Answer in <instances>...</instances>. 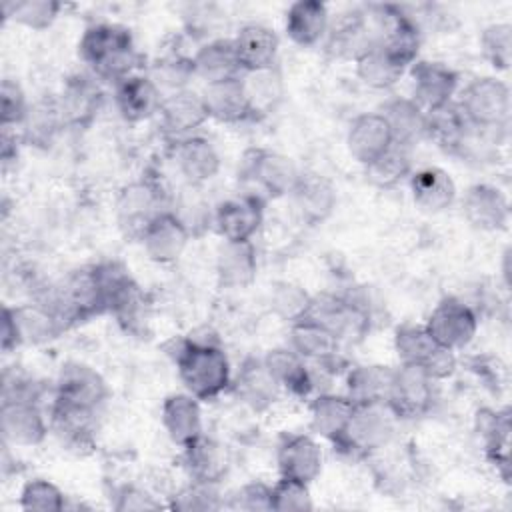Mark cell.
Here are the masks:
<instances>
[{
    "label": "cell",
    "mask_w": 512,
    "mask_h": 512,
    "mask_svg": "<svg viewBox=\"0 0 512 512\" xmlns=\"http://www.w3.org/2000/svg\"><path fill=\"white\" fill-rule=\"evenodd\" d=\"M174 364L184 390L200 402L216 400L232 386L230 360L216 336H186L174 350Z\"/></svg>",
    "instance_id": "cell-1"
},
{
    "label": "cell",
    "mask_w": 512,
    "mask_h": 512,
    "mask_svg": "<svg viewBox=\"0 0 512 512\" xmlns=\"http://www.w3.org/2000/svg\"><path fill=\"white\" fill-rule=\"evenodd\" d=\"M78 56L98 80L120 82L140 72V54L132 32L122 24H90L78 40Z\"/></svg>",
    "instance_id": "cell-2"
},
{
    "label": "cell",
    "mask_w": 512,
    "mask_h": 512,
    "mask_svg": "<svg viewBox=\"0 0 512 512\" xmlns=\"http://www.w3.org/2000/svg\"><path fill=\"white\" fill-rule=\"evenodd\" d=\"M396 420L386 404H356L348 426L332 444L350 458H368L388 446Z\"/></svg>",
    "instance_id": "cell-3"
},
{
    "label": "cell",
    "mask_w": 512,
    "mask_h": 512,
    "mask_svg": "<svg viewBox=\"0 0 512 512\" xmlns=\"http://www.w3.org/2000/svg\"><path fill=\"white\" fill-rule=\"evenodd\" d=\"M456 106L476 130H500L510 120L512 96L504 80L494 76L474 78L464 86Z\"/></svg>",
    "instance_id": "cell-4"
},
{
    "label": "cell",
    "mask_w": 512,
    "mask_h": 512,
    "mask_svg": "<svg viewBox=\"0 0 512 512\" xmlns=\"http://www.w3.org/2000/svg\"><path fill=\"white\" fill-rule=\"evenodd\" d=\"M394 350L400 364L424 370L432 380H446L456 372V352L438 344L424 324H402L394 332Z\"/></svg>",
    "instance_id": "cell-5"
},
{
    "label": "cell",
    "mask_w": 512,
    "mask_h": 512,
    "mask_svg": "<svg viewBox=\"0 0 512 512\" xmlns=\"http://www.w3.org/2000/svg\"><path fill=\"white\" fill-rule=\"evenodd\" d=\"M164 210H168L164 188L148 176L124 184L114 204L118 228L132 240H140L146 226Z\"/></svg>",
    "instance_id": "cell-6"
},
{
    "label": "cell",
    "mask_w": 512,
    "mask_h": 512,
    "mask_svg": "<svg viewBox=\"0 0 512 512\" xmlns=\"http://www.w3.org/2000/svg\"><path fill=\"white\" fill-rule=\"evenodd\" d=\"M302 170L286 154L266 148L248 150L242 156L240 176L256 188L260 198H282L292 194Z\"/></svg>",
    "instance_id": "cell-7"
},
{
    "label": "cell",
    "mask_w": 512,
    "mask_h": 512,
    "mask_svg": "<svg viewBox=\"0 0 512 512\" xmlns=\"http://www.w3.org/2000/svg\"><path fill=\"white\" fill-rule=\"evenodd\" d=\"M424 326L438 344L458 352L474 340L478 330V316L474 308L464 300L446 296L432 308Z\"/></svg>",
    "instance_id": "cell-8"
},
{
    "label": "cell",
    "mask_w": 512,
    "mask_h": 512,
    "mask_svg": "<svg viewBox=\"0 0 512 512\" xmlns=\"http://www.w3.org/2000/svg\"><path fill=\"white\" fill-rule=\"evenodd\" d=\"M434 384L424 370L408 364H398L392 374L386 406L400 420H414L430 412L434 404Z\"/></svg>",
    "instance_id": "cell-9"
},
{
    "label": "cell",
    "mask_w": 512,
    "mask_h": 512,
    "mask_svg": "<svg viewBox=\"0 0 512 512\" xmlns=\"http://www.w3.org/2000/svg\"><path fill=\"white\" fill-rule=\"evenodd\" d=\"M306 318L328 328L340 342L362 338L370 326L368 310L360 302L336 294L312 296V304Z\"/></svg>",
    "instance_id": "cell-10"
},
{
    "label": "cell",
    "mask_w": 512,
    "mask_h": 512,
    "mask_svg": "<svg viewBox=\"0 0 512 512\" xmlns=\"http://www.w3.org/2000/svg\"><path fill=\"white\" fill-rule=\"evenodd\" d=\"M108 396L110 388L96 368L84 362H66L58 372L52 400L96 412Z\"/></svg>",
    "instance_id": "cell-11"
},
{
    "label": "cell",
    "mask_w": 512,
    "mask_h": 512,
    "mask_svg": "<svg viewBox=\"0 0 512 512\" xmlns=\"http://www.w3.org/2000/svg\"><path fill=\"white\" fill-rule=\"evenodd\" d=\"M212 222L222 240L248 242L264 222V198L252 192L226 198L214 208Z\"/></svg>",
    "instance_id": "cell-12"
},
{
    "label": "cell",
    "mask_w": 512,
    "mask_h": 512,
    "mask_svg": "<svg viewBox=\"0 0 512 512\" xmlns=\"http://www.w3.org/2000/svg\"><path fill=\"white\" fill-rule=\"evenodd\" d=\"M160 132L174 144L182 138L198 134L200 126L210 120L202 94L190 88L166 94L158 110Z\"/></svg>",
    "instance_id": "cell-13"
},
{
    "label": "cell",
    "mask_w": 512,
    "mask_h": 512,
    "mask_svg": "<svg viewBox=\"0 0 512 512\" xmlns=\"http://www.w3.org/2000/svg\"><path fill=\"white\" fill-rule=\"evenodd\" d=\"M412 100L426 112L454 102L458 90V72L448 64L434 60H416L410 68Z\"/></svg>",
    "instance_id": "cell-14"
},
{
    "label": "cell",
    "mask_w": 512,
    "mask_h": 512,
    "mask_svg": "<svg viewBox=\"0 0 512 512\" xmlns=\"http://www.w3.org/2000/svg\"><path fill=\"white\" fill-rule=\"evenodd\" d=\"M164 94L148 72H134L114 84V104L128 124H138L158 116Z\"/></svg>",
    "instance_id": "cell-15"
},
{
    "label": "cell",
    "mask_w": 512,
    "mask_h": 512,
    "mask_svg": "<svg viewBox=\"0 0 512 512\" xmlns=\"http://www.w3.org/2000/svg\"><path fill=\"white\" fill-rule=\"evenodd\" d=\"M50 422L34 400H2L0 432L2 440L12 446H38L48 436Z\"/></svg>",
    "instance_id": "cell-16"
},
{
    "label": "cell",
    "mask_w": 512,
    "mask_h": 512,
    "mask_svg": "<svg viewBox=\"0 0 512 512\" xmlns=\"http://www.w3.org/2000/svg\"><path fill=\"white\" fill-rule=\"evenodd\" d=\"M462 216L476 230L500 232L510 222V202L498 186L478 182L462 196Z\"/></svg>",
    "instance_id": "cell-17"
},
{
    "label": "cell",
    "mask_w": 512,
    "mask_h": 512,
    "mask_svg": "<svg viewBox=\"0 0 512 512\" xmlns=\"http://www.w3.org/2000/svg\"><path fill=\"white\" fill-rule=\"evenodd\" d=\"M190 240L192 232L188 226L168 208L146 226L138 242L152 262L172 264L184 254Z\"/></svg>",
    "instance_id": "cell-18"
},
{
    "label": "cell",
    "mask_w": 512,
    "mask_h": 512,
    "mask_svg": "<svg viewBox=\"0 0 512 512\" xmlns=\"http://www.w3.org/2000/svg\"><path fill=\"white\" fill-rule=\"evenodd\" d=\"M56 100L64 126L88 128L102 108L104 94L96 82V76L74 74L66 80L62 94Z\"/></svg>",
    "instance_id": "cell-19"
},
{
    "label": "cell",
    "mask_w": 512,
    "mask_h": 512,
    "mask_svg": "<svg viewBox=\"0 0 512 512\" xmlns=\"http://www.w3.org/2000/svg\"><path fill=\"white\" fill-rule=\"evenodd\" d=\"M160 420L166 436L178 448H186L204 434L200 400L188 394L186 390L168 394L164 398Z\"/></svg>",
    "instance_id": "cell-20"
},
{
    "label": "cell",
    "mask_w": 512,
    "mask_h": 512,
    "mask_svg": "<svg viewBox=\"0 0 512 512\" xmlns=\"http://www.w3.org/2000/svg\"><path fill=\"white\" fill-rule=\"evenodd\" d=\"M174 164L188 186H202L220 172V154L216 146L200 136H188L172 146Z\"/></svg>",
    "instance_id": "cell-21"
},
{
    "label": "cell",
    "mask_w": 512,
    "mask_h": 512,
    "mask_svg": "<svg viewBox=\"0 0 512 512\" xmlns=\"http://www.w3.org/2000/svg\"><path fill=\"white\" fill-rule=\"evenodd\" d=\"M280 476L312 484L322 472V450L310 434H288L276 450Z\"/></svg>",
    "instance_id": "cell-22"
},
{
    "label": "cell",
    "mask_w": 512,
    "mask_h": 512,
    "mask_svg": "<svg viewBox=\"0 0 512 512\" xmlns=\"http://www.w3.org/2000/svg\"><path fill=\"white\" fill-rule=\"evenodd\" d=\"M394 144L390 128L380 112H362L348 124L346 148L348 154L362 166L370 164Z\"/></svg>",
    "instance_id": "cell-23"
},
{
    "label": "cell",
    "mask_w": 512,
    "mask_h": 512,
    "mask_svg": "<svg viewBox=\"0 0 512 512\" xmlns=\"http://www.w3.org/2000/svg\"><path fill=\"white\" fill-rule=\"evenodd\" d=\"M236 56L242 68V74L246 72H262L276 66L280 40L276 32L264 24H244L236 36L232 38Z\"/></svg>",
    "instance_id": "cell-24"
},
{
    "label": "cell",
    "mask_w": 512,
    "mask_h": 512,
    "mask_svg": "<svg viewBox=\"0 0 512 512\" xmlns=\"http://www.w3.org/2000/svg\"><path fill=\"white\" fill-rule=\"evenodd\" d=\"M290 196L294 198L300 218L310 226L326 222L338 202L334 184L326 176L310 170L300 172Z\"/></svg>",
    "instance_id": "cell-25"
},
{
    "label": "cell",
    "mask_w": 512,
    "mask_h": 512,
    "mask_svg": "<svg viewBox=\"0 0 512 512\" xmlns=\"http://www.w3.org/2000/svg\"><path fill=\"white\" fill-rule=\"evenodd\" d=\"M200 94L208 118L212 120H218L222 124H242L246 120L256 118L246 96L242 76L214 84H204V90Z\"/></svg>",
    "instance_id": "cell-26"
},
{
    "label": "cell",
    "mask_w": 512,
    "mask_h": 512,
    "mask_svg": "<svg viewBox=\"0 0 512 512\" xmlns=\"http://www.w3.org/2000/svg\"><path fill=\"white\" fill-rule=\"evenodd\" d=\"M326 50L334 58L342 60H356L360 54H364L372 44V28L366 18V12L362 10H352L348 14H342L332 22L330 18V28L326 34Z\"/></svg>",
    "instance_id": "cell-27"
},
{
    "label": "cell",
    "mask_w": 512,
    "mask_h": 512,
    "mask_svg": "<svg viewBox=\"0 0 512 512\" xmlns=\"http://www.w3.org/2000/svg\"><path fill=\"white\" fill-rule=\"evenodd\" d=\"M330 28L328 6L320 0H298L288 6L284 30L286 36L300 48L318 46Z\"/></svg>",
    "instance_id": "cell-28"
},
{
    "label": "cell",
    "mask_w": 512,
    "mask_h": 512,
    "mask_svg": "<svg viewBox=\"0 0 512 512\" xmlns=\"http://www.w3.org/2000/svg\"><path fill=\"white\" fill-rule=\"evenodd\" d=\"M258 274V256L252 240L228 242L222 240L216 254V278L226 290L248 288Z\"/></svg>",
    "instance_id": "cell-29"
},
{
    "label": "cell",
    "mask_w": 512,
    "mask_h": 512,
    "mask_svg": "<svg viewBox=\"0 0 512 512\" xmlns=\"http://www.w3.org/2000/svg\"><path fill=\"white\" fill-rule=\"evenodd\" d=\"M476 434L482 440L486 458L500 470L502 478L508 482L510 470V410L480 408L474 418Z\"/></svg>",
    "instance_id": "cell-30"
},
{
    "label": "cell",
    "mask_w": 512,
    "mask_h": 512,
    "mask_svg": "<svg viewBox=\"0 0 512 512\" xmlns=\"http://www.w3.org/2000/svg\"><path fill=\"white\" fill-rule=\"evenodd\" d=\"M262 362L280 390H286L296 398H308L314 388V378L308 360H304L298 352H294L290 346L272 348L266 352Z\"/></svg>",
    "instance_id": "cell-31"
},
{
    "label": "cell",
    "mask_w": 512,
    "mask_h": 512,
    "mask_svg": "<svg viewBox=\"0 0 512 512\" xmlns=\"http://www.w3.org/2000/svg\"><path fill=\"white\" fill-rule=\"evenodd\" d=\"M414 204L428 214L450 208L456 200V184L452 176L436 166H426L408 176Z\"/></svg>",
    "instance_id": "cell-32"
},
{
    "label": "cell",
    "mask_w": 512,
    "mask_h": 512,
    "mask_svg": "<svg viewBox=\"0 0 512 512\" xmlns=\"http://www.w3.org/2000/svg\"><path fill=\"white\" fill-rule=\"evenodd\" d=\"M182 462L190 480L220 484L230 468L228 450L214 438L200 436L182 448Z\"/></svg>",
    "instance_id": "cell-33"
},
{
    "label": "cell",
    "mask_w": 512,
    "mask_h": 512,
    "mask_svg": "<svg viewBox=\"0 0 512 512\" xmlns=\"http://www.w3.org/2000/svg\"><path fill=\"white\" fill-rule=\"evenodd\" d=\"M94 410L70 406L52 400L50 404V428L56 432L62 444L82 452L94 446Z\"/></svg>",
    "instance_id": "cell-34"
},
{
    "label": "cell",
    "mask_w": 512,
    "mask_h": 512,
    "mask_svg": "<svg viewBox=\"0 0 512 512\" xmlns=\"http://www.w3.org/2000/svg\"><path fill=\"white\" fill-rule=\"evenodd\" d=\"M194 76L204 84H214L242 76V68L236 56L232 38H214L204 42L192 56Z\"/></svg>",
    "instance_id": "cell-35"
},
{
    "label": "cell",
    "mask_w": 512,
    "mask_h": 512,
    "mask_svg": "<svg viewBox=\"0 0 512 512\" xmlns=\"http://www.w3.org/2000/svg\"><path fill=\"white\" fill-rule=\"evenodd\" d=\"M12 314H14L20 346L22 344L38 346V344L52 342L66 330V324L62 322V318L46 302L12 306Z\"/></svg>",
    "instance_id": "cell-36"
},
{
    "label": "cell",
    "mask_w": 512,
    "mask_h": 512,
    "mask_svg": "<svg viewBox=\"0 0 512 512\" xmlns=\"http://www.w3.org/2000/svg\"><path fill=\"white\" fill-rule=\"evenodd\" d=\"M380 114L390 128L394 144L412 148L426 138V110H422L410 96L390 98Z\"/></svg>",
    "instance_id": "cell-37"
},
{
    "label": "cell",
    "mask_w": 512,
    "mask_h": 512,
    "mask_svg": "<svg viewBox=\"0 0 512 512\" xmlns=\"http://www.w3.org/2000/svg\"><path fill=\"white\" fill-rule=\"evenodd\" d=\"M230 388L254 412H264L266 408H270L280 394V386L270 376L264 362L256 358H248L242 364L238 376L232 378Z\"/></svg>",
    "instance_id": "cell-38"
},
{
    "label": "cell",
    "mask_w": 512,
    "mask_h": 512,
    "mask_svg": "<svg viewBox=\"0 0 512 512\" xmlns=\"http://www.w3.org/2000/svg\"><path fill=\"white\" fill-rule=\"evenodd\" d=\"M288 346L298 352L304 360L318 364H330L338 358L340 340L322 324L302 318L288 326Z\"/></svg>",
    "instance_id": "cell-39"
},
{
    "label": "cell",
    "mask_w": 512,
    "mask_h": 512,
    "mask_svg": "<svg viewBox=\"0 0 512 512\" xmlns=\"http://www.w3.org/2000/svg\"><path fill=\"white\" fill-rule=\"evenodd\" d=\"M470 132L472 126L468 124L456 102L426 112V138L444 152H460L468 144Z\"/></svg>",
    "instance_id": "cell-40"
},
{
    "label": "cell",
    "mask_w": 512,
    "mask_h": 512,
    "mask_svg": "<svg viewBox=\"0 0 512 512\" xmlns=\"http://www.w3.org/2000/svg\"><path fill=\"white\" fill-rule=\"evenodd\" d=\"M354 406L356 404L346 394H318L308 406L310 430L330 442L338 440L350 422Z\"/></svg>",
    "instance_id": "cell-41"
},
{
    "label": "cell",
    "mask_w": 512,
    "mask_h": 512,
    "mask_svg": "<svg viewBox=\"0 0 512 512\" xmlns=\"http://www.w3.org/2000/svg\"><path fill=\"white\" fill-rule=\"evenodd\" d=\"M392 366L382 364H362L352 366L346 374V396L354 404H386L390 384H392Z\"/></svg>",
    "instance_id": "cell-42"
},
{
    "label": "cell",
    "mask_w": 512,
    "mask_h": 512,
    "mask_svg": "<svg viewBox=\"0 0 512 512\" xmlns=\"http://www.w3.org/2000/svg\"><path fill=\"white\" fill-rule=\"evenodd\" d=\"M356 76L362 84L374 90H388L398 84V80L406 74V66L394 58L380 44H372L364 54L354 60Z\"/></svg>",
    "instance_id": "cell-43"
},
{
    "label": "cell",
    "mask_w": 512,
    "mask_h": 512,
    "mask_svg": "<svg viewBox=\"0 0 512 512\" xmlns=\"http://www.w3.org/2000/svg\"><path fill=\"white\" fill-rule=\"evenodd\" d=\"M366 180L376 188H394L412 174L410 148L392 144L386 152L364 166Z\"/></svg>",
    "instance_id": "cell-44"
},
{
    "label": "cell",
    "mask_w": 512,
    "mask_h": 512,
    "mask_svg": "<svg viewBox=\"0 0 512 512\" xmlns=\"http://www.w3.org/2000/svg\"><path fill=\"white\" fill-rule=\"evenodd\" d=\"M242 82L254 116L268 114L282 102L284 84L276 66L262 72H246L242 74Z\"/></svg>",
    "instance_id": "cell-45"
},
{
    "label": "cell",
    "mask_w": 512,
    "mask_h": 512,
    "mask_svg": "<svg viewBox=\"0 0 512 512\" xmlns=\"http://www.w3.org/2000/svg\"><path fill=\"white\" fill-rule=\"evenodd\" d=\"M60 10H62V4L54 0H20V2L2 4V12L6 20L36 32L50 28L56 22Z\"/></svg>",
    "instance_id": "cell-46"
},
{
    "label": "cell",
    "mask_w": 512,
    "mask_h": 512,
    "mask_svg": "<svg viewBox=\"0 0 512 512\" xmlns=\"http://www.w3.org/2000/svg\"><path fill=\"white\" fill-rule=\"evenodd\" d=\"M224 506L226 504L222 500L218 484L198 480H190L186 486L174 492V496H170L168 502V508L178 512H212Z\"/></svg>",
    "instance_id": "cell-47"
},
{
    "label": "cell",
    "mask_w": 512,
    "mask_h": 512,
    "mask_svg": "<svg viewBox=\"0 0 512 512\" xmlns=\"http://www.w3.org/2000/svg\"><path fill=\"white\" fill-rule=\"evenodd\" d=\"M150 78L158 84L162 94H172L178 90H186L188 82L194 76V66H192V56H182V54H168L158 58L152 68H150Z\"/></svg>",
    "instance_id": "cell-48"
},
{
    "label": "cell",
    "mask_w": 512,
    "mask_h": 512,
    "mask_svg": "<svg viewBox=\"0 0 512 512\" xmlns=\"http://www.w3.org/2000/svg\"><path fill=\"white\" fill-rule=\"evenodd\" d=\"M312 304V294L292 282H276L270 292L272 312L288 326L306 318Z\"/></svg>",
    "instance_id": "cell-49"
},
{
    "label": "cell",
    "mask_w": 512,
    "mask_h": 512,
    "mask_svg": "<svg viewBox=\"0 0 512 512\" xmlns=\"http://www.w3.org/2000/svg\"><path fill=\"white\" fill-rule=\"evenodd\" d=\"M22 126H24V138L36 144H48L52 136L58 132V128L64 126L58 100L54 98V100H42L38 104H32Z\"/></svg>",
    "instance_id": "cell-50"
},
{
    "label": "cell",
    "mask_w": 512,
    "mask_h": 512,
    "mask_svg": "<svg viewBox=\"0 0 512 512\" xmlns=\"http://www.w3.org/2000/svg\"><path fill=\"white\" fill-rule=\"evenodd\" d=\"M20 508L26 512H60L66 508L64 492L46 478H32L20 490Z\"/></svg>",
    "instance_id": "cell-51"
},
{
    "label": "cell",
    "mask_w": 512,
    "mask_h": 512,
    "mask_svg": "<svg viewBox=\"0 0 512 512\" xmlns=\"http://www.w3.org/2000/svg\"><path fill=\"white\" fill-rule=\"evenodd\" d=\"M480 50L496 70H506L512 62V26L508 22L488 24L480 34Z\"/></svg>",
    "instance_id": "cell-52"
},
{
    "label": "cell",
    "mask_w": 512,
    "mask_h": 512,
    "mask_svg": "<svg viewBox=\"0 0 512 512\" xmlns=\"http://www.w3.org/2000/svg\"><path fill=\"white\" fill-rule=\"evenodd\" d=\"M314 508L310 484L280 476L272 486V510L276 512H308Z\"/></svg>",
    "instance_id": "cell-53"
},
{
    "label": "cell",
    "mask_w": 512,
    "mask_h": 512,
    "mask_svg": "<svg viewBox=\"0 0 512 512\" xmlns=\"http://www.w3.org/2000/svg\"><path fill=\"white\" fill-rule=\"evenodd\" d=\"M28 110H30V104L24 88L12 78H4L0 86V126L2 128L22 126L28 116Z\"/></svg>",
    "instance_id": "cell-54"
},
{
    "label": "cell",
    "mask_w": 512,
    "mask_h": 512,
    "mask_svg": "<svg viewBox=\"0 0 512 512\" xmlns=\"http://www.w3.org/2000/svg\"><path fill=\"white\" fill-rule=\"evenodd\" d=\"M228 506L234 510H246V512L272 510V486L256 480L246 482L230 496Z\"/></svg>",
    "instance_id": "cell-55"
},
{
    "label": "cell",
    "mask_w": 512,
    "mask_h": 512,
    "mask_svg": "<svg viewBox=\"0 0 512 512\" xmlns=\"http://www.w3.org/2000/svg\"><path fill=\"white\" fill-rule=\"evenodd\" d=\"M112 508L116 512H148L160 510L162 504L148 490L136 484H122L114 490Z\"/></svg>",
    "instance_id": "cell-56"
},
{
    "label": "cell",
    "mask_w": 512,
    "mask_h": 512,
    "mask_svg": "<svg viewBox=\"0 0 512 512\" xmlns=\"http://www.w3.org/2000/svg\"><path fill=\"white\" fill-rule=\"evenodd\" d=\"M0 346L2 352L8 354L12 350H16L20 346L18 340V330H16V322H14V314H12V306L4 304L2 306V332H0Z\"/></svg>",
    "instance_id": "cell-57"
},
{
    "label": "cell",
    "mask_w": 512,
    "mask_h": 512,
    "mask_svg": "<svg viewBox=\"0 0 512 512\" xmlns=\"http://www.w3.org/2000/svg\"><path fill=\"white\" fill-rule=\"evenodd\" d=\"M0 158L4 164L14 160L18 156V144H16V132L12 128H2V138H0Z\"/></svg>",
    "instance_id": "cell-58"
}]
</instances>
